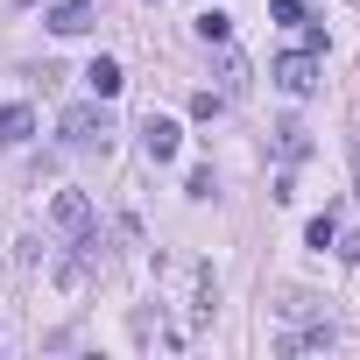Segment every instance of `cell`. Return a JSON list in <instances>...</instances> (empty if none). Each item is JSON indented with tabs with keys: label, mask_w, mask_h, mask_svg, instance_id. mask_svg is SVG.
I'll return each mask as SVG.
<instances>
[{
	"label": "cell",
	"mask_w": 360,
	"mask_h": 360,
	"mask_svg": "<svg viewBox=\"0 0 360 360\" xmlns=\"http://www.w3.org/2000/svg\"><path fill=\"white\" fill-rule=\"evenodd\" d=\"M64 141H71V148H106V141H113V113H106V99L71 106V113H64Z\"/></svg>",
	"instance_id": "cell-1"
},
{
	"label": "cell",
	"mask_w": 360,
	"mask_h": 360,
	"mask_svg": "<svg viewBox=\"0 0 360 360\" xmlns=\"http://www.w3.org/2000/svg\"><path fill=\"white\" fill-rule=\"evenodd\" d=\"M269 78H276L290 99H311V92H318V50H283V57L269 64Z\"/></svg>",
	"instance_id": "cell-2"
},
{
	"label": "cell",
	"mask_w": 360,
	"mask_h": 360,
	"mask_svg": "<svg viewBox=\"0 0 360 360\" xmlns=\"http://www.w3.org/2000/svg\"><path fill=\"white\" fill-rule=\"evenodd\" d=\"M141 148H148V162H176V148H184V127H176L169 113H148V120H141Z\"/></svg>",
	"instance_id": "cell-3"
},
{
	"label": "cell",
	"mask_w": 360,
	"mask_h": 360,
	"mask_svg": "<svg viewBox=\"0 0 360 360\" xmlns=\"http://www.w3.org/2000/svg\"><path fill=\"white\" fill-rule=\"evenodd\" d=\"M50 226H57L64 240L92 233V198H85V191H57V205H50Z\"/></svg>",
	"instance_id": "cell-4"
},
{
	"label": "cell",
	"mask_w": 360,
	"mask_h": 360,
	"mask_svg": "<svg viewBox=\"0 0 360 360\" xmlns=\"http://www.w3.org/2000/svg\"><path fill=\"white\" fill-rule=\"evenodd\" d=\"M248 85H255V64H248L240 50H226V43H219V92H226V99H240Z\"/></svg>",
	"instance_id": "cell-5"
},
{
	"label": "cell",
	"mask_w": 360,
	"mask_h": 360,
	"mask_svg": "<svg viewBox=\"0 0 360 360\" xmlns=\"http://www.w3.org/2000/svg\"><path fill=\"white\" fill-rule=\"evenodd\" d=\"M85 85H92V99H113L127 78H120V64H113V57H92V64H85Z\"/></svg>",
	"instance_id": "cell-6"
},
{
	"label": "cell",
	"mask_w": 360,
	"mask_h": 360,
	"mask_svg": "<svg viewBox=\"0 0 360 360\" xmlns=\"http://www.w3.org/2000/svg\"><path fill=\"white\" fill-rule=\"evenodd\" d=\"M332 339H339V332H332V325H325V318H318V325H311V332H290V339H276V353H325V346H332Z\"/></svg>",
	"instance_id": "cell-7"
},
{
	"label": "cell",
	"mask_w": 360,
	"mask_h": 360,
	"mask_svg": "<svg viewBox=\"0 0 360 360\" xmlns=\"http://www.w3.org/2000/svg\"><path fill=\"white\" fill-rule=\"evenodd\" d=\"M29 134H36V113H29V106H0V141L15 148V141H29Z\"/></svg>",
	"instance_id": "cell-8"
},
{
	"label": "cell",
	"mask_w": 360,
	"mask_h": 360,
	"mask_svg": "<svg viewBox=\"0 0 360 360\" xmlns=\"http://www.w3.org/2000/svg\"><path fill=\"white\" fill-rule=\"evenodd\" d=\"M50 29H57V36H85V29H92V8H85V0H64V8L50 15Z\"/></svg>",
	"instance_id": "cell-9"
},
{
	"label": "cell",
	"mask_w": 360,
	"mask_h": 360,
	"mask_svg": "<svg viewBox=\"0 0 360 360\" xmlns=\"http://www.w3.org/2000/svg\"><path fill=\"white\" fill-rule=\"evenodd\" d=\"M276 155H283V162H304V155H311V134H304L297 120H283V127H276Z\"/></svg>",
	"instance_id": "cell-10"
},
{
	"label": "cell",
	"mask_w": 360,
	"mask_h": 360,
	"mask_svg": "<svg viewBox=\"0 0 360 360\" xmlns=\"http://www.w3.org/2000/svg\"><path fill=\"white\" fill-rule=\"evenodd\" d=\"M191 29H198V43H212V50L226 43V15H219V8H205V15L191 22Z\"/></svg>",
	"instance_id": "cell-11"
},
{
	"label": "cell",
	"mask_w": 360,
	"mask_h": 360,
	"mask_svg": "<svg viewBox=\"0 0 360 360\" xmlns=\"http://www.w3.org/2000/svg\"><path fill=\"white\" fill-rule=\"evenodd\" d=\"M283 318H318V297H304V290H283V304H276Z\"/></svg>",
	"instance_id": "cell-12"
},
{
	"label": "cell",
	"mask_w": 360,
	"mask_h": 360,
	"mask_svg": "<svg viewBox=\"0 0 360 360\" xmlns=\"http://www.w3.org/2000/svg\"><path fill=\"white\" fill-rule=\"evenodd\" d=\"M219 106H226V92H191V120H219Z\"/></svg>",
	"instance_id": "cell-13"
},
{
	"label": "cell",
	"mask_w": 360,
	"mask_h": 360,
	"mask_svg": "<svg viewBox=\"0 0 360 360\" xmlns=\"http://www.w3.org/2000/svg\"><path fill=\"white\" fill-rule=\"evenodd\" d=\"M332 233H339V219H332V212H318V219L304 226V240H311V248H332Z\"/></svg>",
	"instance_id": "cell-14"
},
{
	"label": "cell",
	"mask_w": 360,
	"mask_h": 360,
	"mask_svg": "<svg viewBox=\"0 0 360 360\" xmlns=\"http://www.w3.org/2000/svg\"><path fill=\"white\" fill-rule=\"evenodd\" d=\"M269 15H276V22H290V29H304V22H311V15H304V0H269Z\"/></svg>",
	"instance_id": "cell-15"
},
{
	"label": "cell",
	"mask_w": 360,
	"mask_h": 360,
	"mask_svg": "<svg viewBox=\"0 0 360 360\" xmlns=\"http://www.w3.org/2000/svg\"><path fill=\"white\" fill-rule=\"evenodd\" d=\"M184 191H191V198H212V191H219V176H212V169H191V184H184Z\"/></svg>",
	"instance_id": "cell-16"
},
{
	"label": "cell",
	"mask_w": 360,
	"mask_h": 360,
	"mask_svg": "<svg viewBox=\"0 0 360 360\" xmlns=\"http://www.w3.org/2000/svg\"><path fill=\"white\" fill-rule=\"evenodd\" d=\"M85 8H92V0H85Z\"/></svg>",
	"instance_id": "cell-17"
},
{
	"label": "cell",
	"mask_w": 360,
	"mask_h": 360,
	"mask_svg": "<svg viewBox=\"0 0 360 360\" xmlns=\"http://www.w3.org/2000/svg\"><path fill=\"white\" fill-rule=\"evenodd\" d=\"M22 8H29V0H22Z\"/></svg>",
	"instance_id": "cell-18"
}]
</instances>
